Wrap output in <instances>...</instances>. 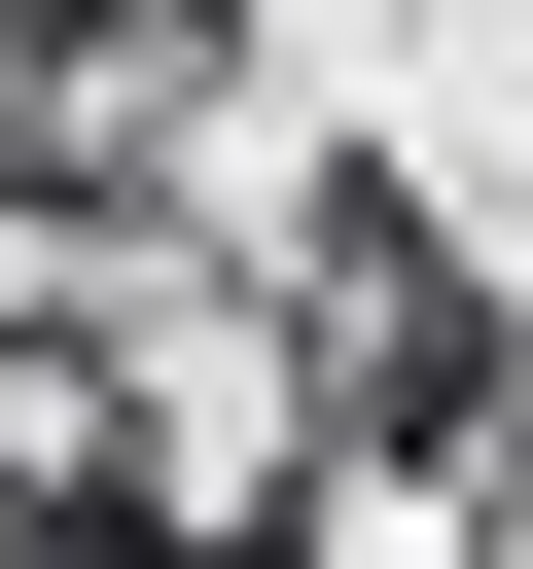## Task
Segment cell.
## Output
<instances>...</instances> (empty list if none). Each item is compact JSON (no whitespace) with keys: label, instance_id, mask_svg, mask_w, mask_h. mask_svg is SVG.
Here are the masks:
<instances>
[{"label":"cell","instance_id":"7a4b0ae2","mask_svg":"<svg viewBox=\"0 0 533 569\" xmlns=\"http://www.w3.org/2000/svg\"><path fill=\"white\" fill-rule=\"evenodd\" d=\"M213 107H249V0H0V249L178 213V178H213Z\"/></svg>","mask_w":533,"mask_h":569},{"label":"cell","instance_id":"6da1fadb","mask_svg":"<svg viewBox=\"0 0 533 569\" xmlns=\"http://www.w3.org/2000/svg\"><path fill=\"white\" fill-rule=\"evenodd\" d=\"M249 284H284V462H320L355 533H533V284L462 249V178L320 142Z\"/></svg>","mask_w":533,"mask_h":569}]
</instances>
